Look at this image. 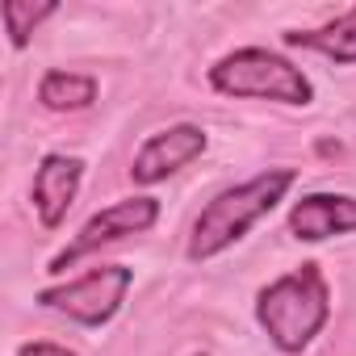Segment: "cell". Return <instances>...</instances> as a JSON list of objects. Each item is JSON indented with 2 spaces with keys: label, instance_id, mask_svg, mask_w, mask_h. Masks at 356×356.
<instances>
[{
  "label": "cell",
  "instance_id": "cell-1",
  "mask_svg": "<svg viewBox=\"0 0 356 356\" xmlns=\"http://www.w3.org/2000/svg\"><path fill=\"white\" fill-rule=\"evenodd\" d=\"M293 181H298V168H264V172L252 176V181H243L235 189H222L197 214L185 256L193 264H202V260H214L227 248H235L260 218H268L285 202V193L293 189Z\"/></svg>",
  "mask_w": 356,
  "mask_h": 356
},
{
  "label": "cell",
  "instance_id": "cell-2",
  "mask_svg": "<svg viewBox=\"0 0 356 356\" xmlns=\"http://www.w3.org/2000/svg\"><path fill=\"white\" fill-rule=\"evenodd\" d=\"M327 318H331V289L318 264H298L293 273L264 285L256 298V323L285 356L306 352L314 335L327 327Z\"/></svg>",
  "mask_w": 356,
  "mask_h": 356
},
{
  "label": "cell",
  "instance_id": "cell-3",
  "mask_svg": "<svg viewBox=\"0 0 356 356\" xmlns=\"http://www.w3.org/2000/svg\"><path fill=\"white\" fill-rule=\"evenodd\" d=\"M210 88L222 97H256V101H281V105L314 101L310 76L268 47H243L222 55L210 67Z\"/></svg>",
  "mask_w": 356,
  "mask_h": 356
},
{
  "label": "cell",
  "instance_id": "cell-4",
  "mask_svg": "<svg viewBox=\"0 0 356 356\" xmlns=\"http://www.w3.org/2000/svg\"><path fill=\"white\" fill-rule=\"evenodd\" d=\"M130 285H134V268H126V264H97L92 273H84L76 281H63V285L42 289L34 302L42 310L67 314L80 327H105L122 310Z\"/></svg>",
  "mask_w": 356,
  "mask_h": 356
},
{
  "label": "cell",
  "instance_id": "cell-5",
  "mask_svg": "<svg viewBox=\"0 0 356 356\" xmlns=\"http://www.w3.org/2000/svg\"><path fill=\"white\" fill-rule=\"evenodd\" d=\"M159 222V202L155 197H126V202H113V206H105V210H97L80 231H76V239L47 264V273H67L72 264H80L84 256H92L97 248H105V243H118V239H126V235H143V231H151Z\"/></svg>",
  "mask_w": 356,
  "mask_h": 356
},
{
  "label": "cell",
  "instance_id": "cell-6",
  "mask_svg": "<svg viewBox=\"0 0 356 356\" xmlns=\"http://www.w3.org/2000/svg\"><path fill=\"white\" fill-rule=\"evenodd\" d=\"M206 147H210V138H206V130L193 126V122H176V126H168V130H155V134L134 151L130 181H134V185H159V181H168L172 172L189 168Z\"/></svg>",
  "mask_w": 356,
  "mask_h": 356
},
{
  "label": "cell",
  "instance_id": "cell-7",
  "mask_svg": "<svg viewBox=\"0 0 356 356\" xmlns=\"http://www.w3.org/2000/svg\"><path fill=\"white\" fill-rule=\"evenodd\" d=\"M80 181H84V159L80 155H63V151H51L42 155L38 172H34V214L47 231H59L76 193H80Z\"/></svg>",
  "mask_w": 356,
  "mask_h": 356
},
{
  "label": "cell",
  "instance_id": "cell-8",
  "mask_svg": "<svg viewBox=\"0 0 356 356\" xmlns=\"http://www.w3.org/2000/svg\"><path fill=\"white\" fill-rule=\"evenodd\" d=\"M356 231V197L352 193H306L289 210V235L302 243H323L331 235Z\"/></svg>",
  "mask_w": 356,
  "mask_h": 356
},
{
  "label": "cell",
  "instance_id": "cell-9",
  "mask_svg": "<svg viewBox=\"0 0 356 356\" xmlns=\"http://www.w3.org/2000/svg\"><path fill=\"white\" fill-rule=\"evenodd\" d=\"M281 38H285V47H306V51H318V55L331 59V63L352 67V63H356V5H352L348 13H339L335 22H327V26H314V30H285Z\"/></svg>",
  "mask_w": 356,
  "mask_h": 356
},
{
  "label": "cell",
  "instance_id": "cell-10",
  "mask_svg": "<svg viewBox=\"0 0 356 356\" xmlns=\"http://www.w3.org/2000/svg\"><path fill=\"white\" fill-rule=\"evenodd\" d=\"M38 101L42 109L51 113H80L97 101V80L84 76V72H47L42 84H38Z\"/></svg>",
  "mask_w": 356,
  "mask_h": 356
},
{
  "label": "cell",
  "instance_id": "cell-11",
  "mask_svg": "<svg viewBox=\"0 0 356 356\" xmlns=\"http://www.w3.org/2000/svg\"><path fill=\"white\" fill-rule=\"evenodd\" d=\"M59 13V5H26V0H5L0 5V17H5V30H9V42L22 51L26 42H30V34L47 22V17H55Z\"/></svg>",
  "mask_w": 356,
  "mask_h": 356
},
{
  "label": "cell",
  "instance_id": "cell-12",
  "mask_svg": "<svg viewBox=\"0 0 356 356\" xmlns=\"http://www.w3.org/2000/svg\"><path fill=\"white\" fill-rule=\"evenodd\" d=\"M17 356H76V352L63 348V343H51V339H30V343L17 348Z\"/></svg>",
  "mask_w": 356,
  "mask_h": 356
},
{
  "label": "cell",
  "instance_id": "cell-13",
  "mask_svg": "<svg viewBox=\"0 0 356 356\" xmlns=\"http://www.w3.org/2000/svg\"><path fill=\"white\" fill-rule=\"evenodd\" d=\"M193 356H206V352H193Z\"/></svg>",
  "mask_w": 356,
  "mask_h": 356
}]
</instances>
